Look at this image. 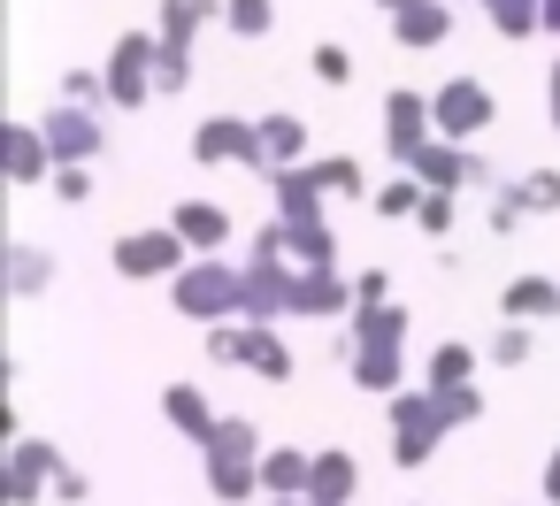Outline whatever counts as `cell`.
<instances>
[{"label": "cell", "mask_w": 560, "mask_h": 506, "mask_svg": "<svg viewBox=\"0 0 560 506\" xmlns=\"http://www.w3.org/2000/svg\"><path fill=\"white\" fill-rule=\"evenodd\" d=\"M514 185V200L529 208V215H560V169H522V177H506Z\"/></svg>", "instance_id": "34"}, {"label": "cell", "mask_w": 560, "mask_h": 506, "mask_svg": "<svg viewBox=\"0 0 560 506\" xmlns=\"http://www.w3.org/2000/svg\"><path fill=\"white\" fill-rule=\"evenodd\" d=\"M430 139H438V108H430V93L392 85V93H384V154L407 169V162H415Z\"/></svg>", "instance_id": "10"}, {"label": "cell", "mask_w": 560, "mask_h": 506, "mask_svg": "<svg viewBox=\"0 0 560 506\" xmlns=\"http://www.w3.org/2000/svg\"><path fill=\"white\" fill-rule=\"evenodd\" d=\"M476 9L491 16V32H499L506 47H522V39H545V0H476Z\"/></svg>", "instance_id": "24"}, {"label": "cell", "mask_w": 560, "mask_h": 506, "mask_svg": "<svg viewBox=\"0 0 560 506\" xmlns=\"http://www.w3.org/2000/svg\"><path fill=\"white\" fill-rule=\"evenodd\" d=\"M529 353H537V322H499V338H491V368H529Z\"/></svg>", "instance_id": "36"}, {"label": "cell", "mask_w": 560, "mask_h": 506, "mask_svg": "<svg viewBox=\"0 0 560 506\" xmlns=\"http://www.w3.org/2000/svg\"><path fill=\"white\" fill-rule=\"evenodd\" d=\"M55 498H62V506H85V498H93V475L62 460V475H55Z\"/></svg>", "instance_id": "43"}, {"label": "cell", "mask_w": 560, "mask_h": 506, "mask_svg": "<svg viewBox=\"0 0 560 506\" xmlns=\"http://www.w3.org/2000/svg\"><path fill=\"white\" fill-rule=\"evenodd\" d=\"M170 307L185 315V322H231V315H246V269L238 261H223V254H192L177 276H170Z\"/></svg>", "instance_id": "3"}, {"label": "cell", "mask_w": 560, "mask_h": 506, "mask_svg": "<svg viewBox=\"0 0 560 506\" xmlns=\"http://www.w3.org/2000/svg\"><path fill=\"white\" fill-rule=\"evenodd\" d=\"M208 460V491L223 506H261V460H238V452H200Z\"/></svg>", "instance_id": "21"}, {"label": "cell", "mask_w": 560, "mask_h": 506, "mask_svg": "<svg viewBox=\"0 0 560 506\" xmlns=\"http://www.w3.org/2000/svg\"><path fill=\"white\" fill-rule=\"evenodd\" d=\"M346 384L369 399L407 391V307L399 299H361L346 315Z\"/></svg>", "instance_id": "1"}, {"label": "cell", "mask_w": 560, "mask_h": 506, "mask_svg": "<svg viewBox=\"0 0 560 506\" xmlns=\"http://www.w3.org/2000/svg\"><path fill=\"white\" fill-rule=\"evenodd\" d=\"M353 491H361V460H353L346 445H315L307 498H315V506H353Z\"/></svg>", "instance_id": "19"}, {"label": "cell", "mask_w": 560, "mask_h": 506, "mask_svg": "<svg viewBox=\"0 0 560 506\" xmlns=\"http://www.w3.org/2000/svg\"><path fill=\"white\" fill-rule=\"evenodd\" d=\"M200 452H238V460H261L269 445H261V422H246V414H223V422H215V437H208Z\"/></svg>", "instance_id": "32"}, {"label": "cell", "mask_w": 560, "mask_h": 506, "mask_svg": "<svg viewBox=\"0 0 560 506\" xmlns=\"http://www.w3.org/2000/svg\"><path fill=\"white\" fill-rule=\"evenodd\" d=\"M170 223H177V238H185L192 254H223V246L238 238L231 208H215V200H177V208H170Z\"/></svg>", "instance_id": "16"}, {"label": "cell", "mask_w": 560, "mask_h": 506, "mask_svg": "<svg viewBox=\"0 0 560 506\" xmlns=\"http://www.w3.org/2000/svg\"><path fill=\"white\" fill-rule=\"evenodd\" d=\"M384 292H392L384 269H361V276H353V307H361V299H384Z\"/></svg>", "instance_id": "44"}, {"label": "cell", "mask_w": 560, "mask_h": 506, "mask_svg": "<svg viewBox=\"0 0 560 506\" xmlns=\"http://www.w3.org/2000/svg\"><path fill=\"white\" fill-rule=\"evenodd\" d=\"M277 223H284V215H277ZM284 246H292L300 269H338V231H330V223H284Z\"/></svg>", "instance_id": "28"}, {"label": "cell", "mask_w": 560, "mask_h": 506, "mask_svg": "<svg viewBox=\"0 0 560 506\" xmlns=\"http://www.w3.org/2000/svg\"><path fill=\"white\" fill-rule=\"evenodd\" d=\"M185 85H192V55H154V93L177 101Z\"/></svg>", "instance_id": "40"}, {"label": "cell", "mask_w": 560, "mask_h": 506, "mask_svg": "<svg viewBox=\"0 0 560 506\" xmlns=\"http://www.w3.org/2000/svg\"><path fill=\"white\" fill-rule=\"evenodd\" d=\"M62 101H78V108H108V70H70V78H62Z\"/></svg>", "instance_id": "39"}, {"label": "cell", "mask_w": 560, "mask_h": 506, "mask_svg": "<svg viewBox=\"0 0 560 506\" xmlns=\"http://www.w3.org/2000/svg\"><path fill=\"white\" fill-rule=\"evenodd\" d=\"M453 384H476V345H460V338L430 345V391H453Z\"/></svg>", "instance_id": "30"}, {"label": "cell", "mask_w": 560, "mask_h": 506, "mask_svg": "<svg viewBox=\"0 0 560 506\" xmlns=\"http://www.w3.org/2000/svg\"><path fill=\"white\" fill-rule=\"evenodd\" d=\"M453 437V422H445V399L430 391V384H407L399 399H392V468H430L438 460V445Z\"/></svg>", "instance_id": "4"}, {"label": "cell", "mask_w": 560, "mask_h": 506, "mask_svg": "<svg viewBox=\"0 0 560 506\" xmlns=\"http://www.w3.org/2000/svg\"><path fill=\"white\" fill-rule=\"evenodd\" d=\"M55 475H62V445L47 437H9V468H0V483H9V506H39L55 498Z\"/></svg>", "instance_id": "9"}, {"label": "cell", "mask_w": 560, "mask_h": 506, "mask_svg": "<svg viewBox=\"0 0 560 506\" xmlns=\"http://www.w3.org/2000/svg\"><path fill=\"white\" fill-rule=\"evenodd\" d=\"M162 422H170L177 437H192V445H208L223 414L208 407V391H200V384H170V391H162Z\"/></svg>", "instance_id": "20"}, {"label": "cell", "mask_w": 560, "mask_h": 506, "mask_svg": "<svg viewBox=\"0 0 560 506\" xmlns=\"http://www.w3.org/2000/svg\"><path fill=\"white\" fill-rule=\"evenodd\" d=\"M192 162L200 169H254L269 185V154H261V116H208L192 131Z\"/></svg>", "instance_id": "6"}, {"label": "cell", "mask_w": 560, "mask_h": 506, "mask_svg": "<svg viewBox=\"0 0 560 506\" xmlns=\"http://www.w3.org/2000/svg\"><path fill=\"white\" fill-rule=\"evenodd\" d=\"M154 55H162V39L154 32H124L116 47H108V108H147V101H162L154 93Z\"/></svg>", "instance_id": "8"}, {"label": "cell", "mask_w": 560, "mask_h": 506, "mask_svg": "<svg viewBox=\"0 0 560 506\" xmlns=\"http://www.w3.org/2000/svg\"><path fill=\"white\" fill-rule=\"evenodd\" d=\"M307 169H315V185H323L330 200H369V169H361L353 154H323V162L307 154Z\"/></svg>", "instance_id": "29"}, {"label": "cell", "mask_w": 560, "mask_h": 506, "mask_svg": "<svg viewBox=\"0 0 560 506\" xmlns=\"http://www.w3.org/2000/svg\"><path fill=\"white\" fill-rule=\"evenodd\" d=\"M483 223H491V238H514V231L529 223V208L514 200V185H499V192H491V208H483Z\"/></svg>", "instance_id": "37"}, {"label": "cell", "mask_w": 560, "mask_h": 506, "mask_svg": "<svg viewBox=\"0 0 560 506\" xmlns=\"http://www.w3.org/2000/svg\"><path fill=\"white\" fill-rule=\"evenodd\" d=\"M392 39H399L407 55L445 47V39H453V0H407V9L392 16Z\"/></svg>", "instance_id": "17"}, {"label": "cell", "mask_w": 560, "mask_h": 506, "mask_svg": "<svg viewBox=\"0 0 560 506\" xmlns=\"http://www.w3.org/2000/svg\"><path fill=\"white\" fill-rule=\"evenodd\" d=\"M307 475H315V452H300V445L261 452V498H307Z\"/></svg>", "instance_id": "23"}, {"label": "cell", "mask_w": 560, "mask_h": 506, "mask_svg": "<svg viewBox=\"0 0 560 506\" xmlns=\"http://www.w3.org/2000/svg\"><path fill=\"white\" fill-rule=\"evenodd\" d=\"M261 154H269V169L307 162V123H300V116H284V108H269V116H261Z\"/></svg>", "instance_id": "26"}, {"label": "cell", "mask_w": 560, "mask_h": 506, "mask_svg": "<svg viewBox=\"0 0 560 506\" xmlns=\"http://www.w3.org/2000/svg\"><path fill=\"white\" fill-rule=\"evenodd\" d=\"M438 399H445V422H453V429L483 422V391H476V384H453V391H438Z\"/></svg>", "instance_id": "41"}, {"label": "cell", "mask_w": 560, "mask_h": 506, "mask_svg": "<svg viewBox=\"0 0 560 506\" xmlns=\"http://www.w3.org/2000/svg\"><path fill=\"white\" fill-rule=\"evenodd\" d=\"M192 261V246L177 238V223H154V231H124L116 246H108V269L124 276V284H170L177 269Z\"/></svg>", "instance_id": "5"}, {"label": "cell", "mask_w": 560, "mask_h": 506, "mask_svg": "<svg viewBox=\"0 0 560 506\" xmlns=\"http://www.w3.org/2000/svg\"><path fill=\"white\" fill-rule=\"evenodd\" d=\"M39 131H47V146H55V162H101L108 154V123H101V108H78V101H55L47 116H39Z\"/></svg>", "instance_id": "11"}, {"label": "cell", "mask_w": 560, "mask_h": 506, "mask_svg": "<svg viewBox=\"0 0 560 506\" xmlns=\"http://www.w3.org/2000/svg\"><path fill=\"white\" fill-rule=\"evenodd\" d=\"M545 123L560 131V55H552V70H545Z\"/></svg>", "instance_id": "45"}, {"label": "cell", "mask_w": 560, "mask_h": 506, "mask_svg": "<svg viewBox=\"0 0 560 506\" xmlns=\"http://www.w3.org/2000/svg\"><path fill=\"white\" fill-rule=\"evenodd\" d=\"M499 315L506 322H560V276H514L499 292Z\"/></svg>", "instance_id": "22"}, {"label": "cell", "mask_w": 560, "mask_h": 506, "mask_svg": "<svg viewBox=\"0 0 560 506\" xmlns=\"http://www.w3.org/2000/svg\"><path fill=\"white\" fill-rule=\"evenodd\" d=\"M545 39H560V0H545Z\"/></svg>", "instance_id": "47"}, {"label": "cell", "mask_w": 560, "mask_h": 506, "mask_svg": "<svg viewBox=\"0 0 560 506\" xmlns=\"http://www.w3.org/2000/svg\"><path fill=\"white\" fill-rule=\"evenodd\" d=\"M246 345H254V322H246V315L208 322V361H215V368H246Z\"/></svg>", "instance_id": "31"}, {"label": "cell", "mask_w": 560, "mask_h": 506, "mask_svg": "<svg viewBox=\"0 0 560 506\" xmlns=\"http://www.w3.org/2000/svg\"><path fill=\"white\" fill-rule=\"evenodd\" d=\"M0 146H9V185L16 192H32V185H55V146H47V131H39V116H16L9 131H0Z\"/></svg>", "instance_id": "12"}, {"label": "cell", "mask_w": 560, "mask_h": 506, "mask_svg": "<svg viewBox=\"0 0 560 506\" xmlns=\"http://www.w3.org/2000/svg\"><path fill=\"white\" fill-rule=\"evenodd\" d=\"M422 192H430V185H422L415 169H399V177H384V185L369 192V215H376V223H415Z\"/></svg>", "instance_id": "27"}, {"label": "cell", "mask_w": 560, "mask_h": 506, "mask_svg": "<svg viewBox=\"0 0 560 506\" xmlns=\"http://www.w3.org/2000/svg\"><path fill=\"white\" fill-rule=\"evenodd\" d=\"M430 108H438V139H460V146H476V139L499 123V93H491L483 78H445V85L430 93Z\"/></svg>", "instance_id": "7"}, {"label": "cell", "mask_w": 560, "mask_h": 506, "mask_svg": "<svg viewBox=\"0 0 560 506\" xmlns=\"http://www.w3.org/2000/svg\"><path fill=\"white\" fill-rule=\"evenodd\" d=\"M0 276H9V299H47L55 254H47L39 238H9V254H0Z\"/></svg>", "instance_id": "18"}, {"label": "cell", "mask_w": 560, "mask_h": 506, "mask_svg": "<svg viewBox=\"0 0 560 506\" xmlns=\"http://www.w3.org/2000/svg\"><path fill=\"white\" fill-rule=\"evenodd\" d=\"M269 200H277V215H284V223H323V208H330V192L315 185V169H307V162L269 169Z\"/></svg>", "instance_id": "15"}, {"label": "cell", "mask_w": 560, "mask_h": 506, "mask_svg": "<svg viewBox=\"0 0 560 506\" xmlns=\"http://www.w3.org/2000/svg\"><path fill=\"white\" fill-rule=\"evenodd\" d=\"M246 376H261V384H292V376H300V361H292V345L277 338V322H254V345H246Z\"/></svg>", "instance_id": "25"}, {"label": "cell", "mask_w": 560, "mask_h": 506, "mask_svg": "<svg viewBox=\"0 0 560 506\" xmlns=\"http://www.w3.org/2000/svg\"><path fill=\"white\" fill-rule=\"evenodd\" d=\"M369 9H384V16H399V9H407V0H369Z\"/></svg>", "instance_id": "48"}, {"label": "cell", "mask_w": 560, "mask_h": 506, "mask_svg": "<svg viewBox=\"0 0 560 506\" xmlns=\"http://www.w3.org/2000/svg\"><path fill=\"white\" fill-rule=\"evenodd\" d=\"M353 315V284L338 269H300L292 276V322H338Z\"/></svg>", "instance_id": "13"}, {"label": "cell", "mask_w": 560, "mask_h": 506, "mask_svg": "<svg viewBox=\"0 0 560 506\" xmlns=\"http://www.w3.org/2000/svg\"><path fill=\"white\" fill-rule=\"evenodd\" d=\"M261 506H315V498H261Z\"/></svg>", "instance_id": "49"}, {"label": "cell", "mask_w": 560, "mask_h": 506, "mask_svg": "<svg viewBox=\"0 0 560 506\" xmlns=\"http://www.w3.org/2000/svg\"><path fill=\"white\" fill-rule=\"evenodd\" d=\"M537 483H545V498H560V445L545 452V475H537Z\"/></svg>", "instance_id": "46"}, {"label": "cell", "mask_w": 560, "mask_h": 506, "mask_svg": "<svg viewBox=\"0 0 560 506\" xmlns=\"http://www.w3.org/2000/svg\"><path fill=\"white\" fill-rule=\"evenodd\" d=\"M453 223H460V192H422V208H415V231L422 238H453Z\"/></svg>", "instance_id": "35"}, {"label": "cell", "mask_w": 560, "mask_h": 506, "mask_svg": "<svg viewBox=\"0 0 560 506\" xmlns=\"http://www.w3.org/2000/svg\"><path fill=\"white\" fill-rule=\"evenodd\" d=\"M238 269H246V322H292V276H300V261H292L277 215L246 238V261Z\"/></svg>", "instance_id": "2"}, {"label": "cell", "mask_w": 560, "mask_h": 506, "mask_svg": "<svg viewBox=\"0 0 560 506\" xmlns=\"http://www.w3.org/2000/svg\"><path fill=\"white\" fill-rule=\"evenodd\" d=\"M223 32L231 39H269L277 32V0H223Z\"/></svg>", "instance_id": "33"}, {"label": "cell", "mask_w": 560, "mask_h": 506, "mask_svg": "<svg viewBox=\"0 0 560 506\" xmlns=\"http://www.w3.org/2000/svg\"><path fill=\"white\" fill-rule=\"evenodd\" d=\"M55 200H62V208H85V200H93V177H85V162H62V169H55Z\"/></svg>", "instance_id": "42"}, {"label": "cell", "mask_w": 560, "mask_h": 506, "mask_svg": "<svg viewBox=\"0 0 560 506\" xmlns=\"http://www.w3.org/2000/svg\"><path fill=\"white\" fill-rule=\"evenodd\" d=\"M208 24H223V0H162V9H154L162 55H192V39H200Z\"/></svg>", "instance_id": "14"}, {"label": "cell", "mask_w": 560, "mask_h": 506, "mask_svg": "<svg viewBox=\"0 0 560 506\" xmlns=\"http://www.w3.org/2000/svg\"><path fill=\"white\" fill-rule=\"evenodd\" d=\"M307 70H315V78H323V85H353V55H346V47H338V39H323V47H315V55H307Z\"/></svg>", "instance_id": "38"}]
</instances>
